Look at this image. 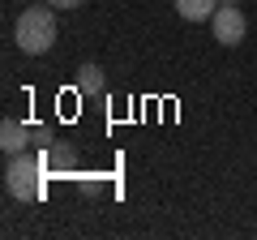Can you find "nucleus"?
<instances>
[{"label": "nucleus", "mask_w": 257, "mask_h": 240, "mask_svg": "<svg viewBox=\"0 0 257 240\" xmlns=\"http://www.w3.org/2000/svg\"><path fill=\"white\" fill-rule=\"evenodd\" d=\"M223 5H240V0H223Z\"/></svg>", "instance_id": "obj_9"}, {"label": "nucleus", "mask_w": 257, "mask_h": 240, "mask_svg": "<svg viewBox=\"0 0 257 240\" xmlns=\"http://www.w3.org/2000/svg\"><path fill=\"white\" fill-rule=\"evenodd\" d=\"M43 176H47V163L39 155H9L5 163V189H9L18 202H39L43 197Z\"/></svg>", "instance_id": "obj_2"}, {"label": "nucleus", "mask_w": 257, "mask_h": 240, "mask_svg": "<svg viewBox=\"0 0 257 240\" xmlns=\"http://www.w3.org/2000/svg\"><path fill=\"white\" fill-rule=\"evenodd\" d=\"M13 43L26 56H43L47 47L56 43V18L52 5H30V9L18 13V26H13Z\"/></svg>", "instance_id": "obj_1"}, {"label": "nucleus", "mask_w": 257, "mask_h": 240, "mask_svg": "<svg viewBox=\"0 0 257 240\" xmlns=\"http://www.w3.org/2000/svg\"><path fill=\"white\" fill-rule=\"evenodd\" d=\"M47 163V176H69L77 172V150L69 146V142H52V146H43V155H39Z\"/></svg>", "instance_id": "obj_4"}, {"label": "nucleus", "mask_w": 257, "mask_h": 240, "mask_svg": "<svg viewBox=\"0 0 257 240\" xmlns=\"http://www.w3.org/2000/svg\"><path fill=\"white\" fill-rule=\"evenodd\" d=\"M43 5H52V9H77V5H86V0H43Z\"/></svg>", "instance_id": "obj_8"}, {"label": "nucleus", "mask_w": 257, "mask_h": 240, "mask_svg": "<svg viewBox=\"0 0 257 240\" xmlns=\"http://www.w3.org/2000/svg\"><path fill=\"white\" fill-rule=\"evenodd\" d=\"M103 86H107V77H103L99 65H82L77 69V94H103Z\"/></svg>", "instance_id": "obj_7"}, {"label": "nucleus", "mask_w": 257, "mask_h": 240, "mask_svg": "<svg viewBox=\"0 0 257 240\" xmlns=\"http://www.w3.org/2000/svg\"><path fill=\"white\" fill-rule=\"evenodd\" d=\"M219 5L223 0H176V13H180L184 22H210Z\"/></svg>", "instance_id": "obj_6"}, {"label": "nucleus", "mask_w": 257, "mask_h": 240, "mask_svg": "<svg viewBox=\"0 0 257 240\" xmlns=\"http://www.w3.org/2000/svg\"><path fill=\"white\" fill-rule=\"evenodd\" d=\"M30 138H35V133H30L26 125H22V120L5 116V125H0V146H5V155H22Z\"/></svg>", "instance_id": "obj_5"}, {"label": "nucleus", "mask_w": 257, "mask_h": 240, "mask_svg": "<svg viewBox=\"0 0 257 240\" xmlns=\"http://www.w3.org/2000/svg\"><path fill=\"white\" fill-rule=\"evenodd\" d=\"M210 30H214V39H219L223 47H240V43H244V30H248L240 5H219L214 18H210Z\"/></svg>", "instance_id": "obj_3"}]
</instances>
